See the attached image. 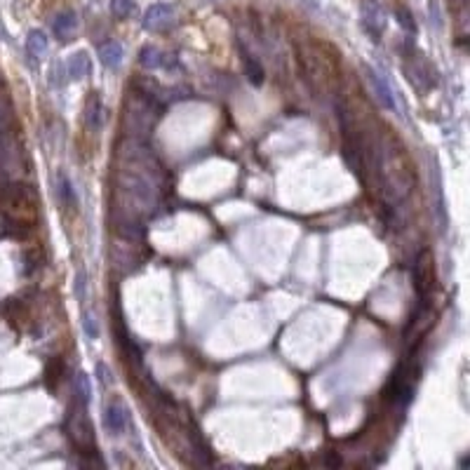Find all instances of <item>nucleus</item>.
I'll return each mask as SVG.
<instances>
[{"mask_svg": "<svg viewBox=\"0 0 470 470\" xmlns=\"http://www.w3.org/2000/svg\"><path fill=\"white\" fill-rule=\"evenodd\" d=\"M374 151V165H376V176H379L381 193L391 203H402L409 198L416 183V172L411 165V158L407 148L395 139L393 134L383 132L379 144Z\"/></svg>", "mask_w": 470, "mask_h": 470, "instance_id": "obj_1", "label": "nucleus"}, {"mask_svg": "<svg viewBox=\"0 0 470 470\" xmlns=\"http://www.w3.org/2000/svg\"><path fill=\"white\" fill-rule=\"evenodd\" d=\"M66 431H68L71 445L76 447L80 454H94L96 435H94V426H92V421H90V414H88V405H83L76 400V407H73L71 416H68Z\"/></svg>", "mask_w": 470, "mask_h": 470, "instance_id": "obj_2", "label": "nucleus"}, {"mask_svg": "<svg viewBox=\"0 0 470 470\" xmlns=\"http://www.w3.org/2000/svg\"><path fill=\"white\" fill-rule=\"evenodd\" d=\"M411 278H414V289H416L418 299L421 301L431 299V292L435 287V256L431 249L418 252Z\"/></svg>", "mask_w": 470, "mask_h": 470, "instance_id": "obj_3", "label": "nucleus"}, {"mask_svg": "<svg viewBox=\"0 0 470 470\" xmlns=\"http://www.w3.org/2000/svg\"><path fill=\"white\" fill-rule=\"evenodd\" d=\"M362 28L371 36V40H379L383 28H386V12H383L381 3L376 0H362Z\"/></svg>", "mask_w": 470, "mask_h": 470, "instance_id": "obj_4", "label": "nucleus"}, {"mask_svg": "<svg viewBox=\"0 0 470 470\" xmlns=\"http://www.w3.org/2000/svg\"><path fill=\"white\" fill-rule=\"evenodd\" d=\"M104 426L111 435H123L130 426V414L123 400L113 398L104 409Z\"/></svg>", "mask_w": 470, "mask_h": 470, "instance_id": "obj_5", "label": "nucleus"}, {"mask_svg": "<svg viewBox=\"0 0 470 470\" xmlns=\"http://www.w3.org/2000/svg\"><path fill=\"white\" fill-rule=\"evenodd\" d=\"M433 323H435V313H433V308L428 306V299H426V301H421L418 311L414 313V318H411V325L405 334L407 343H416L421 336H426L428 329L433 327Z\"/></svg>", "mask_w": 470, "mask_h": 470, "instance_id": "obj_6", "label": "nucleus"}, {"mask_svg": "<svg viewBox=\"0 0 470 470\" xmlns=\"http://www.w3.org/2000/svg\"><path fill=\"white\" fill-rule=\"evenodd\" d=\"M174 24V10L170 8V5H151V8L146 10L144 14V28L146 31H156V33H163L167 31V28Z\"/></svg>", "mask_w": 470, "mask_h": 470, "instance_id": "obj_7", "label": "nucleus"}, {"mask_svg": "<svg viewBox=\"0 0 470 470\" xmlns=\"http://www.w3.org/2000/svg\"><path fill=\"white\" fill-rule=\"evenodd\" d=\"M365 73H367V80H369L371 90H374L376 99H379V104L383 108H388V111H398V104H395V94H393L391 85L386 83V78H383L379 71L369 68V66L365 68Z\"/></svg>", "mask_w": 470, "mask_h": 470, "instance_id": "obj_8", "label": "nucleus"}, {"mask_svg": "<svg viewBox=\"0 0 470 470\" xmlns=\"http://www.w3.org/2000/svg\"><path fill=\"white\" fill-rule=\"evenodd\" d=\"M431 181H433V207H435V214H438V221H440V231H445L447 228V203H445V191H442V176H440V170L438 165L431 170Z\"/></svg>", "mask_w": 470, "mask_h": 470, "instance_id": "obj_9", "label": "nucleus"}, {"mask_svg": "<svg viewBox=\"0 0 470 470\" xmlns=\"http://www.w3.org/2000/svg\"><path fill=\"white\" fill-rule=\"evenodd\" d=\"M123 57H125V48L118 40H108V43H104L99 48V59L106 68H118L123 64Z\"/></svg>", "mask_w": 470, "mask_h": 470, "instance_id": "obj_10", "label": "nucleus"}, {"mask_svg": "<svg viewBox=\"0 0 470 470\" xmlns=\"http://www.w3.org/2000/svg\"><path fill=\"white\" fill-rule=\"evenodd\" d=\"M52 28H54V33H57V38H59V40H71L73 33H76V28H78V17H76V12H71V10H66V12H59V14H57Z\"/></svg>", "mask_w": 470, "mask_h": 470, "instance_id": "obj_11", "label": "nucleus"}, {"mask_svg": "<svg viewBox=\"0 0 470 470\" xmlns=\"http://www.w3.org/2000/svg\"><path fill=\"white\" fill-rule=\"evenodd\" d=\"M50 50V43L48 38H45L43 31H31L26 38V52L33 57V59H43L45 54H48Z\"/></svg>", "mask_w": 470, "mask_h": 470, "instance_id": "obj_12", "label": "nucleus"}, {"mask_svg": "<svg viewBox=\"0 0 470 470\" xmlns=\"http://www.w3.org/2000/svg\"><path fill=\"white\" fill-rule=\"evenodd\" d=\"M90 57L85 54V52H78V54H73L71 59H68V76L71 78H76V80H83V78H88L90 76Z\"/></svg>", "mask_w": 470, "mask_h": 470, "instance_id": "obj_13", "label": "nucleus"}, {"mask_svg": "<svg viewBox=\"0 0 470 470\" xmlns=\"http://www.w3.org/2000/svg\"><path fill=\"white\" fill-rule=\"evenodd\" d=\"M101 123H104V108H101L99 96H90V101H88V127L99 130Z\"/></svg>", "mask_w": 470, "mask_h": 470, "instance_id": "obj_14", "label": "nucleus"}, {"mask_svg": "<svg viewBox=\"0 0 470 470\" xmlns=\"http://www.w3.org/2000/svg\"><path fill=\"white\" fill-rule=\"evenodd\" d=\"M243 61H245V76L249 78V83L252 85H261L263 78H266V76H263V66L254 59V57H249V54H245Z\"/></svg>", "mask_w": 470, "mask_h": 470, "instance_id": "obj_15", "label": "nucleus"}, {"mask_svg": "<svg viewBox=\"0 0 470 470\" xmlns=\"http://www.w3.org/2000/svg\"><path fill=\"white\" fill-rule=\"evenodd\" d=\"M141 64L146 68H163V66H167V59H165V54L160 52V50L144 48L141 50Z\"/></svg>", "mask_w": 470, "mask_h": 470, "instance_id": "obj_16", "label": "nucleus"}, {"mask_svg": "<svg viewBox=\"0 0 470 470\" xmlns=\"http://www.w3.org/2000/svg\"><path fill=\"white\" fill-rule=\"evenodd\" d=\"M73 386H76V395H78V402L88 405L90 402V395H92V383L90 376L85 371H78V376L73 379Z\"/></svg>", "mask_w": 470, "mask_h": 470, "instance_id": "obj_17", "label": "nucleus"}, {"mask_svg": "<svg viewBox=\"0 0 470 470\" xmlns=\"http://www.w3.org/2000/svg\"><path fill=\"white\" fill-rule=\"evenodd\" d=\"M136 5L132 0H113L111 3V12L118 17V19H127V17L134 14Z\"/></svg>", "mask_w": 470, "mask_h": 470, "instance_id": "obj_18", "label": "nucleus"}, {"mask_svg": "<svg viewBox=\"0 0 470 470\" xmlns=\"http://www.w3.org/2000/svg\"><path fill=\"white\" fill-rule=\"evenodd\" d=\"M61 369H64V365H61V360H52L48 367V371H45V376H48V386L54 388V381L59 383L61 379Z\"/></svg>", "mask_w": 470, "mask_h": 470, "instance_id": "obj_19", "label": "nucleus"}, {"mask_svg": "<svg viewBox=\"0 0 470 470\" xmlns=\"http://www.w3.org/2000/svg\"><path fill=\"white\" fill-rule=\"evenodd\" d=\"M83 329H85V334L90 336V339H96L99 336V327H96V318L92 313L85 311L83 313Z\"/></svg>", "mask_w": 470, "mask_h": 470, "instance_id": "obj_20", "label": "nucleus"}, {"mask_svg": "<svg viewBox=\"0 0 470 470\" xmlns=\"http://www.w3.org/2000/svg\"><path fill=\"white\" fill-rule=\"evenodd\" d=\"M395 14H398V21H400V26H405V28H407V31H416L414 21H411V14H409V12H407V10H405V8H400V10H398V12H395Z\"/></svg>", "mask_w": 470, "mask_h": 470, "instance_id": "obj_21", "label": "nucleus"}, {"mask_svg": "<svg viewBox=\"0 0 470 470\" xmlns=\"http://www.w3.org/2000/svg\"><path fill=\"white\" fill-rule=\"evenodd\" d=\"M96 379H99L101 383H104V386H108V381H111V371H108V367L104 365V362H99L96 365Z\"/></svg>", "mask_w": 470, "mask_h": 470, "instance_id": "obj_22", "label": "nucleus"}, {"mask_svg": "<svg viewBox=\"0 0 470 470\" xmlns=\"http://www.w3.org/2000/svg\"><path fill=\"white\" fill-rule=\"evenodd\" d=\"M76 294L80 301L85 299V275L83 273H78V278H76Z\"/></svg>", "mask_w": 470, "mask_h": 470, "instance_id": "obj_23", "label": "nucleus"}]
</instances>
